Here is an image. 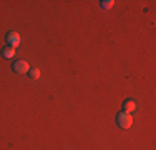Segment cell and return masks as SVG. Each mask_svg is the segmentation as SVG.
I'll use <instances>...</instances> for the list:
<instances>
[{"mask_svg":"<svg viewBox=\"0 0 156 150\" xmlns=\"http://www.w3.org/2000/svg\"><path fill=\"white\" fill-rule=\"evenodd\" d=\"M116 122L120 129H129L133 125V117L129 114H125V112H120L116 115Z\"/></svg>","mask_w":156,"mask_h":150,"instance_id":"obj_1","label":"cell"},{"mask_svg":"<svg viewBox=\"0 0 156 150\" xmlns=\"http://www.w3.org/2000/svg\"><path fill=\"white\" fill-rule=\"evenodd\" d=\"M12 70H13L15 73H28V70H30V65H28L25 60H17V62H13Z\"/></svg>","mask_w":156,"mask_h":150,"instance_id":"obj_2","label":"cell"},{"mask_svg":"<svg viewBox=\"0 0 156 150\" xmlns=\"http://www.w3.org/2000/svg\"><path fill=\"white\" fill-rule=\"evenodd\" d=\"M5 42L9 43V47L17 48L18 45H20V35H18L17 32H9V33L5 35Z\"/></svg>","mask_w":156,"mask_h":150,"instance_id":"obj_3","label":"cell"},{"mask_svg":"<svg viewBox=\"0 0 156 150\" xmlns=\"http://www.w3.org/2000/svg\"><path fill=\"white\" fill-rule=\"evenodd\" d=\"M136 110V103L133 102V100H125L123 103V112L125 114H131V112Z\"/></svg>","mask_w":156,"mask_h":150,"instance_id":"obj_4","label":"cell"},{"mask_svg":"<svg viewBox=\"0 0 156 150\" xmlns=\"http://www.w3.org/2000/svg\"><path fill=\"white\" fill-rule=\"evenodd\" d=\"M2 55H3V58H12V57H15V48L7 45V47L2 48Z\"/></svg>","mask_w":156,"mask_h":150,"instance_id":"obj_5","label":"cell"},{"mask_svg":"<svg viewBox=\"0 0 156 150\" xmlns=\"http://www.w3.org/2000/svg\"><path fill=\"white\" fill-rule=\"evenodd\" d=\"M28 77H30L32 80H37V78L40 77V70L38 69H30L28 70Z\"/></svg>","mask_w":156,"mask_h":150,"instance_id":"obj_6","label":"cell"},{"mask_svg":"<svg viewBox=\"0 0 156 150\" xmlns=\"http://www.w3.org/2000/svg\"><path fill=\"white\" fill-rule=\"evenodd\" d=\"M113 5H115L113 0H103L101 2V9H111Z\"/></svg>","mask_w":156,"mask_h":150,"instance_id":"obj_7","label":"cell"}]
</instances>
